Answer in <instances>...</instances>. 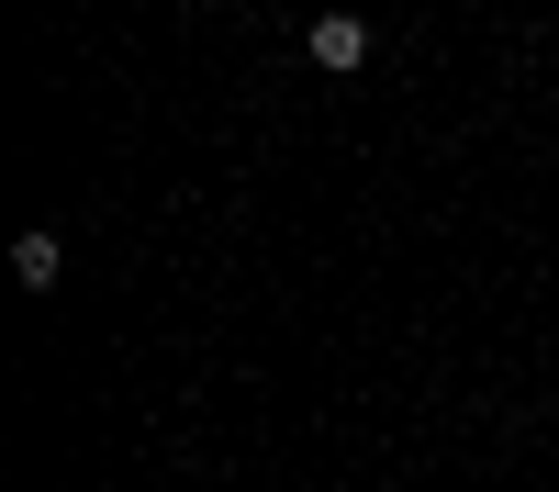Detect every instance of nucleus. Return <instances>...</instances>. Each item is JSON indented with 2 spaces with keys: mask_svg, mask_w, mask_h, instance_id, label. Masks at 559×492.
I'll use <instances>...</instances> for the list:
<instances>
[{
  "mask_svg": "<svg viewBox=\"0 0 559 492\" xmlns=\"http://www.w3.org/2000/svg\"><path fill=\"white\" fill-rule=\"evenodd\" d=\"M302 57H313V68H324V79H347V68H358V57H369V23H358V12H324V23H313V34H302Z\"/></svg>",
  "mask_w": 559,
  "mask_h": 492,
  "instance_id": "f257e3e1",
  "label": "nucleus"
},
{
  "mask_svg": "<svg viewBox=\"0 0 559 492\" xmlns=\"http://www.w3.org/2000/svg\"><path fill=\"white\" fill-rule=\"evenodd\" d=\"M12 280H23V291H57V280H68V247H57V236H23V247H12Z\"/></svg>",
  "mask_w": 559,
  "mask_h": 492,
  "instance_id": "f03ea898",
  "label": "nucleus"
}]
</instances>
